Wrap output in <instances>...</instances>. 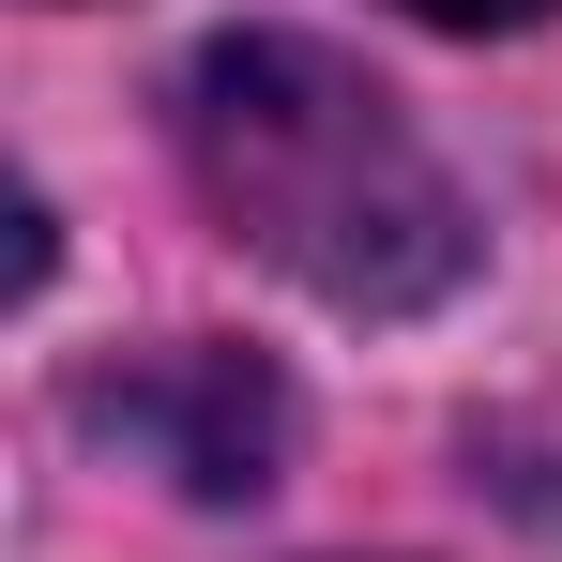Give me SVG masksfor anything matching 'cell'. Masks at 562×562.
<instances>
[{
    "label": "cell",
    "mask_w": 562,
    "mask_h": 562,
    "mask_svg": "<svg viewBox=\"0 0 562 562\" xmlns=\"http://www.w3.org/2000/svg\"><path fill=\"white\" fill-rule=\"evenodd\" d=\"M426 31H532V15H562V0H411Z\"/></svg>",
    "instance_id": "obj_3"
},
{
    "label": "cell",
    "mask_w": 562,
    "mask_h": 562,
    "mask_svg": "<svg viewBox=\"0 0 562 562\" xmlns=\"http://www.w3.org/2000/svg\"><path fill=\"white\" fill-rule=\"evenodd\" d=\"M92 426L137 441L183 502H259L289 471V380L259 366V350H228V335H183V350H153V366L106 380Z\"/></svg>",
    "instance_id": "obj_2"
},
{
    "label": "cell",
    "mask_w": 562,
    "mask_h": 562,
    "mask_svg": "<svg viewBox=\"0 0 562 562\" xmlns=\"http://www.w3.org/2000/svg\"><path fill=\"white\" fill-rule=\"evenodd\" d=\"M183 168L244 259H274L289 289H319L350 319H411L471 274L457 168L411 137V106L366 61H335L304 31H213L183 61Z\"/></svg>",
    "instance_id": "obj_1"
}]
</instances>
